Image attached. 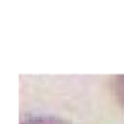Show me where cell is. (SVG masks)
Segmentation results:
<instances>
[{
    "mask_svg": "<svg viewBox=\"0 0 124 124\" xmlns=\"http://www.w3.org/2000/svg\"><path fill=\"white\" fill-rule=\"evenodd\" d=\"M22 124H69L65 120L58 117H49V116H29Z\"/></svg>",
    "mask_w": 124,
    "mask_h": 124,
    "instance_id": "obj_1",
    "label": "cell"
},
{
    "mask_svg": "<svg viewBox=\"0 0 124 124\" xmlns=\"http://www.w3.org/2000/svg\"><path fill=\"white\" fill-rule=\"evenodd\" d=\"M114 90L118 101L124 105V77H116L114 78Z\"/></svg>",
    "mask_w": 124,
    "mask_h": 124,
    "instance_id": "obj_2",
    "label": "cell"
}]
</instances>
